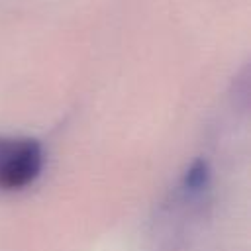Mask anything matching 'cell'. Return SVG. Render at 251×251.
Returning <instances> with one entry per match:
<instances>
[{
	"label": "cell",
	"mask_w": 251,
	"mask_h": 251,
	"mask_svg": "<svg viewBox=\"0 0 251 251\" xmlns=\"http://www.w3.org/2000/svg\"><path fill=\"white\" fill-rule=\"evenodd\" d=\"M43 147L31 137L0 135V190L29 186L43 169Z\"/></svg>",
	"instance_id": "6da1fadb"
}]
</instances>
